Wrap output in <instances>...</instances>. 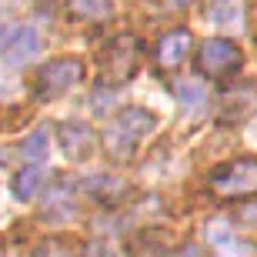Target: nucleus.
<instances>
[{"mask_svg":"<svg viewBox=\"0 0 257 257\" xmlns=\"http://www.w3.org/2000/svg\"><path fill=\"white\" fill-rule=\"evenodd\" d=\"M154 127H157V120H154L151 110H141V107L120 110L114 117V127L107 131V151H110V157L127 161L134 154V147L141 144V137H147Z\"/></svg>","mask_w":257,"mask_h":257,"instance_id":"nucleus-1","label":"nucleus"},{"mask_svg":"<svg viewBox=\"0 0 257 257\" xmlns=\"http://www.w3.org/2000/svg\"><path fill=\"white\" fill-rule=\"evenodd\" d=\"M210 187L217 197H250L257 194V161L254 157H240V161L224 164L214 177H210Z\"/></svg>","mask_w":257,"mask_h":257,"instance_id":"nucleus-2","label":"nucleus"},{"mask_svg":"<svg viewBox=\"0 0 257 257\" xmlns=\"http://www.w3.org/2000/svg\"><path fill=\"white\" fill-rule=\"evenodd\" d=\"M80 80H84V64L77 57H57L37 70V94L40 100H54Z\"/></svg>","mask_w":257,"mask_h":257,"instance_id":"nucleus-3","label":"nucleus"},{"mask_svg":"<svg viewBox=\"0 0 257 257\" xmlns=\"http://www.w3.org/2000/svg\"><path fill=\"white\" fill-rule=\"evenodd\" d=\"M240 60H244L240 47L234 44V40H227V37H210L207 44L200 47V70H204L207 77H217V80L237 74Z\"/></svg>","mask_w":257,"mask_h":257,"instance_id":"nucleus-4","label":"nucleus"},{"mask_svg":"<svg viewBox=\"0 0 257 257\" xmlns=\"http://www.w3.org/2000/svg\"><path fill=\"white\" fill-rule=\"evenodd\" d=\"M207 240H210V247H214L217 257H250L254 254V247L230 227L227 220H220V217L207 224Z\"/></svg>","mask_w":257,"mask_h":257,"instance_id":"nucleus-5","label":"nucleus"},{"mask_svg":"<svg viewBox=\"0 0 257 257\" xmlns=\"http://www.w3.org/2000/svg\"><path fill=\"white\" fill-rule=\"evenodd\" d=\"M94 144H97V137L84 120H64L60 124V151L70 161H87L94 154Z\"/></svg>","mask_w":257,"mask_h":257,"instance_id":"nucleus-6","label":"nucleus"},{"mask_svg":"<svg viewBox=\"0 0 257 257\" xmlns=\"http://www.w3.org/2000/svg\"><path fill=\"white\" fill-rule=\"evenodd\" d=\"M137 70V50H134V40L131 37H120L110 44V54L104 57V77L107 80H127V77Z\"/></svg>","mask_w":257,"mask_h":257,"instance_id":"nucleus-7","label":"nucleus"},{"mask_svg":"<svg viewBox=\"0 0 257 257\" xmlns=\"http://www.w3.org/2000/svg\"><path fill=\"white\" fill-rule=\"evenodd\" d=\"M254 107H257V90L250 80L220 94V117L224 120H244L247 114H254Z\"/></svg>","mask_w":257,"mask_h":257,"instance_id":"nucleus-8","label":"nucleus"},{"mask_svg":"<svg viewBox=\"0 0 257 257\" xmlns=\"http://www.w3.org/2000/svg\"><path fill=\"white\" fill-rule=\"evenodd\" d=\"M191 54V34L187 30H171V34H164L161 47H157V64L174 70V67H181Z\"/></svg>","mask_w":257,"mask_h":257,"instance_id":"nucleus-9","label":"nucleus"},{"mask_svg":"<svg viewBox=\"0 0 257 257\" xmlns=\"http://www.w3.org/2000/svg\"><path fill=\"white\" fill-rule=\"evenodd\" d=\"M37 54H40V34L34 27H17V34H14V40H10V47H7V64L24 67Z\"/></svg>","mask_w":257,"mask_h":257,"instance_id":"nucleus-10","label":"nucleus"},{"mask_svg":"<svg viewBox=\"0 0 257 257\" xmlns=\"http://www.w3.org/2000/svg\"><path fill=\"white\" fill-rule=\"evenodd\" d=\"M40 184H44V171L34 167V164H27V167L17 171V177L10 181V191H14V197H17V200H30L34 194H37Z\"/></svg>","mask_w":257,"mask_h":257,"instance_id":"nucleus-11","label":"nucleus"},{"mask_svg":"<svg viewBox=\"0 0 257 257\" xmlns=\"http://www.w3.org/2000/svg\"><path fill=\"white\" fill-rule=\"evenodd\" d=\"M77 20H107L114 14V0H67Z\"/></svg>","mask_w":257,"mask_h":257,"instance_id":"nucleus-12","label":"nucleus"},{"mask_svg":"<svg viewBox=\"0 0 257 257\" xmlns=\"http://www.w3.org/2000/svg\"><path fill=\"white\" fill-rule=\"evenodd\" d=\"M47 154H50V134H47V127H37V131L27 137V144H24V157L37 167Z\"/></svg>","mask_w":257,"mask_h":257,"instance_id":"nucleus-13","label":"nucleus"},{"mask_svg":"<svg viewBox=\"0 0 257 257\" xmlns=\"http://www.w3.org/2000/svg\"><path fill=\"white\" fill-rule=\"evenodd\" d=\"M174 94H177V100H181L184 107H200L204 100H207V90H204L200 80H177Z\"/></svg>","mask_w":257,"mask_h":257,"instance_id":"nucleus-14","label":"nucleus"},{"mask_svg":"<svg viewBox=\"0 0 257 257\" xmlns=\"http://www.w3.org/2000/svg\"><path fill=\"white\" fill-rule=\"evenodd\" d=\"M84 187H87L90 194H94V197L110 200L117 191H124V181H117V177H90V181H87Z\"/></svg>","mask_w":257,"mask_h":257,"instance_id":"nucleus-15","label":"nucleus"},{"mask_svg":"<svg viewBox=\"0 0 257 257\" xmlns=\"http://www.w3.org/2000/svg\"><path fill=\"white\" fill-rule=\"evenodd\" d=\"M240 10H244V0H217L214 4V20L217 24H237Z\"/></svg>","mask_w":257,"mask_h":257,"instance_id":"nucleus-16","label":"nucleus"},{"mask_svg":"<svg viewBox=\"0 0 257 257\" xmlns=\"http://www.w3.org/2000/svg\"><path fill=\"white\" fill-rule=\"evenodd\" d=\"M14 34H17V27L10 24V20H0V54H7L10 40H14Z\"/></svg>","mask_w":257,"mask_h":257,"instance_id":"nucleus-17","label":"nucleus"}]
</instances>
